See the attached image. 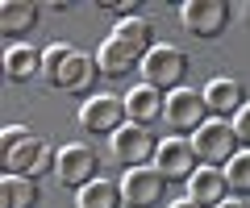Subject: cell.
Segmentation results:
<instances>
[{
    "instance_id": "obj_1",
    "label": "cell",
    "mask_w": 250,
    "mask_h": 208,
    "mask_svg": "<svg viewBox=\"0 0 250 208\" xmlns=\"http://www.w3.org/2000/svg\"><path fill=\"white\" fill-rule=\"evenodd\" d=\"M96 75H100V67H96L92 55H80V50H71V46H62V42L42 50V79L59 92H83Z\"/></svg>"
},
{
    "instance_id": "obj_2",
    "label": "cell",
    "mask_w": 250,
    "mask_h": 208,
    "mask_svg": "<svg viewBox=\"0 0 250 208\" xmlns=\"http://www.w3.org/2000/svg\"><path fill=\"white\" fill-rule=\"evenodd\" d=\"M192 150H196L200 167H217L221 171L225 163H229L233 154L242 150L238 133H233V121H221V117H208L205 125L192 133Z\"/></svg>"
},
{
    "instance_id": "obj_3",
    "label": "cell",
    "mask_w": 250,
    "mask_h": 208,
    "mask_svg": "<svg viewBox=\"0 0 250 208\" xmlns=\"http://www.w3.org/2000/svg\"><path fill=\"white\" fill-rule=\"evenodd\" d=\"M42 154H46V146L25 125H4V133H0V167H4V175H29Z\"/></svg>"
},
{
    "instance_id": "obj_4",
    "label": "cell",
    "mask_w": 250,
    "mask_h": 208,
    "mask_svg": "<svg viewBox=\"0 0 250 208\" xmlns=\"http://www.w3.org/2000/svg\"><path fill=\"white\" fill-rule=\"evenodd\" d=\"M163 121L175 129V137L196 133V129L208 121L205 96H200V92H192V88H175V92H167V100H163Z\"/></svg>"
},
{
    "instance_id": "obj_5",
    "label": "cell",
    "mask_w": 250,
    "mask_h": 208,
    "mask_svg": "<svg viewBox=\"0 0 250 208\" xmlns=\"http://www.w3.org/2000/svg\"><path fill=\"white\" fill-rule=\"evenodd\" d=\"M184 71H188V55L175 46H154L142 58V75L154 92H175L184 88Z\"/></svg>"
},
{
    "instance_id": "obj_6",
    "label": "cell",
    "mask_w": 250,
    "mask_h": 208,
    "mask_svg": "<svg viewBox=\"0 0 250 208\" xmlns=\"http://www.w3.org/2000/svg\"><path fill=\"white\" fill-rule=\"evenodd\" d=\"M113 158L125 167V171H134V167H146L154 158V150H159V142L150 137V129L146 125H134V121H125L121 129L113 133Z\"/></svg>"
},
{
    "instance_id": "obj_7",
    "label": "cell",
    "mask_w": 250,
    "mask_h": 208,
    "mask_svg": "<svg viewBox=\"0 0 250 208\" xmlns=\"http://www.w3.org/2000/svg\"><path fill=\"white\" fill-rule=\"evenodd\" d=\"M196 167H200V158H196V150H192V142H184V137H167V142H159V150H154V171L167 183H188L196 175Z\"/></svg>"
},
{
    "instance_id": "obj_8",
    "label": "cell",
    "mask_w": 250,
    "mask_h": 208,
    "mask_svg": "<svg viewBox=\"0 0 250 208\" xmlns=\"http://www.w3.org/2000/svg\"><path fill=\"white\" fill-rule=\"evenodd\" d=\"M125 121H129V113H125V100H117V96H92L80 109L83 133H96V137H113Z\"/></svg>"
},
{
    "instance_id": "obj_9",
    "label": "cell",
    "mask_w": 250,
    "mask_h": 208,
    "mask_svg": "<svg viewBox=\"0 0 250 208\" xmlns=\"http://www.w3.org/2000/svg\"><path fill=\"white\" fill-rule=\"evenodd\" d=\"M225 21H229V4H221V0H188L179 9V25L192 38H217Z\"/></svg>"
},
{
    "instance_id": "obj_10",
    "label": "cell",
    "mask_w": 250,
    "mask_h": 208,
    "mask_svg": "<svg viewBox=\"0 0 250 208\" xmlns=\"http://www.w3.org/2000/svg\"><path fill=\"white\" fill-rule=\"evenodd\" d=\"M167 191V179H163L154 167H134V171L121 175V204L125 208H154Z\"/></svg>"
},
{
    "instance_id": "obj_11",
    "label": "cell",
    "mask_w": 250,
    "mask_h": 208,
    "mask_svg": "<svg viewBox=\"0 0 250 208\" xmlns=\"http://www.w3.org/2000/svg\"><path fill=\"white\" fill-rule=\"evenodd\" d=\"M96 154H92V146H62L59 150V167H54V175H59L62 188L80 191L83 183L96 179Z\"/></svg>"
},
{
    "instance_id": "obj_12",
    "label": "cell",
    "mask_w": 250,
    "mask_h": 208,
    "mask_svg": "<svg viewBox=\"0 0 250 208\" xmlns=\"http://www.w3.org/2000/svg\"><path fill=\"white\" fill-rule=\"evenodd\" d=\"M200 96H205V109L213 113V117H221V121L233 117V113L246 104V100H242V83H238V79H225V75H217Z\"/></svg>"
},
{
    "instance_id": "obj_13",
    "label": "cell",
    "mask_w": 250,
    "mask_h": 208,
    "mask_svg": "<svg viewBox=\"0 0 250 208\" xmlns=\"http://www.w3.org/2000/svg\"><path fill=\"white\" fill-rule=\"evenodd\" d=\"M225 175L217 171V167H196V175L188 179V200L196 208H213V204H221L225 200Z\"/></svg>"
},
{
    "instance_id": "obj_14",
    "label": "cell",
    "mask_w": 250,
    "mask_h": 208,
    "mask_svg": "<svg viewBox=\"0 0 250 208\" xmlns=\"http://www.w3.org/2000/svg\"><path fill=\"white\" fill-rule=\"evenodd\" d=\"M138 63H142V58H138L125 42H117L113 34H108V42H100V50H96V67H100V75H108V79H121V75H129Z\"/></svg>"
},
{
    "instance_id": "obj_15",
    "label": "cell",
    "mask_w": 250,
    "mask_h": 208,
    "mask_svg": "<svg viewBox=\"0 0 250 208\" xmlns=\"http://www.w3.org/2000/svg\"><path fill=\"white\" fill-rule=\"evenodd\" d=\"M125 113H129L134 125H146V129H150L154 121L163 117V96L150 88V83H138V88L125 96Z\"/></svg>"
},
{
    "instance_id": "obj_16",
    "label": "cell",
    "mask_w": 250,
    "mask_h": 208,
    "mask_svg": "<svg viewBox=\"0 0 250 208\" xmlns=\"http://www.w3.org/2000/svg\"><path fill=\"white\" fill-rule=\"evenodd\" d=\"M34 25H38L34 4H25V0H4V4H0V34L9 38V42H17V38L29 34Z\"/></svg>"
},
{
    "instance_id": "obj_17",
    "label": "cell",
    "mask_w": 250,
    "mask_h": 208,
    "mask_svg": "<svg viewBox=\"0 0 250 208\" xmlns=\"http://www.w3.org/2000/svg\"><path fill=\"white\" fill-rule=\"evenodd\" d=\"M4 75L13 83H29L34 75H42V55H38L34 46H9V55H4Z\"/></svg>"
},
{
    "instance_id": "obj_18",
    "label": "cell",
    "mask_w": 250,
    "mask_h": 208,
    "mask_svg": "<svg viewBox=\"0 0 250 208\" xmlns=\"http://www.w3.org/2000/svg\"><path fill=\"white\" fill-rule=\"evenodd\" d=\"M117 204H121V183L100 179V175L75 191V208H117Z\"/></svg>"
},
{
    "instance_id": "obj_19",
    "label": "cell",
    "mask_w": 250,
    "mask_h": 208,
    "mask_svg": "<svg viewBox=\"0 0 250 208\" xmlns=\"http://www.w3.org/2000/svg\"><path fill=\"white\" fill-rule=\"evenodd\" d=\"M38 204V183L29 175H4L0 179V208H34Z\"/></svg>"
},
{
    "instance_id": "obj_20",
    "label": "cell",
    "mask_w": 250,
    "mask_h": 208,
    "mask_svg": "<svg viewBox=\"0 0 250 208\" xmlns=\"http://www.w3.org/2000/svg\"><path fill=\"white\" fill-rule=\"evenodd\" d=\"M113 38L117 42H125L129 50H134L138 58H146L154 50V29H150V21H142V17H129V21H117V29H113Z\"/></svg>"
},
{
    "instance_id": "obj_21",
    "label": "cell",
    "mask_w": 250,
    "mask_h": 208,
    "mask_svg": "<svg viewBox=\"0 0 250 208\" xmlns=\"http://www.w3.org/2000/svg\"><path fill=\"white\" fill-rule=\"evenodd\" d=\"M221 175H225V188H229L233 196H250V150H238L229 163L221 167Z\"/></svg>"
},
{
    "instance_id": "obj_22",
    "label": "cell",
    "mask_w": 250,
    "mask_h": 208,
    "mask_svg": "<svg viewBox=\"0 0 250 208\" xmlns=\"http://www.w3.org/2000/svg\"><path fill=\"white\" fill-rule=\"evenodd\" d=\"M233 133H238L242 150H250V104H242V109L233 113Z\"/></svg>"
},
{
    "instance_id": "obj_23",
    "label": "cell",
    "mask_w": 250,
    "mask_h": 208,
    "mask_svg": "<svg viewBox=\"0 0 250 208\" xmlns=\"http://www.w3.org/2000/svg\"><path fill=\"white\" fill-rule=\"evenodd\" d=\"M213 208H250V204H246V200H242V196H225L221 204H213Z\"/></svg>"
}]
</instances>
